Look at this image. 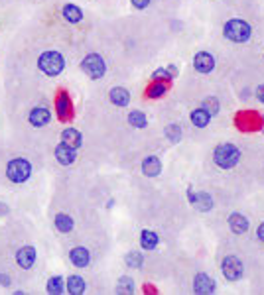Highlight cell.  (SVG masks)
Listing matches in <instances>:
<instances>
[{
  "label": "cell",
  "instance_id": "6da1fadb",
  "mask_svg": "<svg viewBox=\"0 0 264 295\" xmlns=\"http://www.w3.org/2000/svg\"><path fill=\"white\" fill-rule=\"evenodd\" d=\"M213 159H215V163L221 169H231V167H235L239 163L241 151H239V148L233 146V144H221V146L215 148Z\"/></svg>",
  "mask_w": 264,
  "mask_h": 295
},
{
  "label": "cell",
  "instance_id": "7a4b0ae2",
  "mask_svg": "<svg viewBox=\"0 0 264 295\" xmlns=\"http://www.w3.org/2000/svg\"><path fill=\"white\" fill-rule=\"evenodd\" d=\"M38 67H40L47 77H55V75H59V73L63 71L65 59H63V55H61L59 51H45V53L40 55Z\"/></svg>",
  "mask_w": 264,
  "mask_h": 295
},
{
  "label": "cell",
  "instance_id": "3957f363",
  "mask_svg": "<svg viewBox=\"0 0 264 295\" xmlns=\"http://www.w3.org/2000/svg\"><path fill=\"white\" fill-rule=\"evenodd\" d=\"M223 34L227 39H231L235 43H245V41H249L253 30L245 20H229L223 28Z\"/></svg>",
  "mask_w": 264,
  "mask_h": 295
},
{
  "label": "cell",
  "instance_id": "277c9868",
  "mask_svg": "<svg viewBox=\"0 0 264 295\" xmlns=\"http://www.w3.org/2000/svg\"><path fill=\"white\" fill-rule=\"evenodd\" d=\"M32 175V165L28 159L24 157H16L12 161H8L6 165V177L12 181V183H24L28 181Z\"/></svg>",
  "mask_w": 264,
  "mask_h": 295
},
{
  "label": "cell",
  "instance_id": "5b68a950",
  "mask_svg": "<svg viewBox=\"0 0 264 295\" xmlns=\"http://www.w3.org/2000/svg\"><path fill=\"white\" fill-rule=\"evenodd\" d=\"M81 69L91 77V79H101L107 71V63L99 53H89L83 61H81Z\"/></svg>",
  "mask_w": 264,
  "mask_h": 295
},
{
  "label": "cell",
  "instance_id": "8992f818",
  "mask_svg": "<svg viewBox=\"0 0 264 295\" xmlns=\"http://www.w3.org/2000/svg\"><path fill=\"white\" fill-rule=\"evenodd\" d=\"M221 272L229 282H237L243 278V262L235 256H227L221 264Z\"/></svg>",
  "mask_w": 264,
  "mask_h": 295
},
{
  "label": "cell",
  "instance_id": "52a82bcc",
  "mask_svg": "<svg viewBox=\"0 0 264 295\" xmlns=\"http://www.w3.org/2000/svg\"><path fill=\"white\" fill-rule=\"evenodd\" d=\"M187 199H189V203L197 209V211H211L213 209V199H211V195H207V193H201V191H197V193H193V189H189L187 191Z\"/></svg>",
  "mask_w": 264,
  "mask_h": 295
},
{
  "label": "cell",
  "instance_id": "ba28073f",
  "mask_svg": "<svg viewBox=\"0 0 264 295\" xmlns=\"http://www.w3.org/2000/svg\"><path fill=\"white\" fill-rule=\"evenodd\" d=\"M193 67L199 73H211L215 69V57L211 53H207V51H199L193 57Z\"/></svg>",
  "mask_w": 264,
  "mask_h": 295
},
{
  "label": "cell",
  "instance_id": "9c48e42d",
  "mask_svg": "<svg viewBox=\"0 0 264 295\" xmlns=\"http://www.w3.org/2000/svg\"><path fill=\"white\" fill-rule=\"evenodd\" d=\"M36 248L34 246H22L18 252H16V262H18V266L20 268H24V270H30L32 266H34V262H36Z\"/></svg>",
  "mask_w": 264,
  "mask_h": 295
},
{
  "label": "cell",
  "instance_id": "30bf717a",
  "mask_svg": "<svg viewBox=\"0 0 264 295\" xmlns=\"http://www.w3.org/2000/svg\"><path fill=\"white\" fill-rule=\"evenodd\" d=\"M28 120H30V124H32V126L42 128V126H45V124L51 120V112H49L45 107H36V109H32V112H30Z\"/></svg>",
  "mask_w": 264,
  "mask_h": 295
},
{
  "label": "cell",
  "instance_id": "8fae6325",
  "mask_svg": "<svg viewBox=\"0 0 264 295\" xmlns=\"http://www.w3.org/2000/svg\"><path fill=\"white\" fill-rule=\"evenodd\" d=\"M193 292L201 295L213 294L215 292V282L209 276H205V274H197L195 280H193Z\"/></svg>",
  "mask_w": 264,
  "mask_h": 295
},
{
  "label": "cell",
  "instance_id": "7c38bea8",
  "mask_svg": "<svg viewBox=\"0 0 264 295\" xmlns=\"http://www.w3.org/2000/svg\"><path fill=\"white\" fill-rule=\"evenodd\" d=\"M55 157H57V161L61 165H71V163H75L77 153H75V148L67 146L65 142H61L59 146L55 148Z\"/></svg>",
  "mask_w": 264,
  "mask_h": 295
},
{
  "label": "cell",
  "instance_id": "4fadbf2b",
  "mask_svg": "<svg viewBox=\"0 0 264 295\" xmlns=\"http://www.w3.org/2000/svg\"><path fill=\"white\" fill-rule=\"evenodd\" d=\"M69 260L77 266V268H87L89 262H91V254L85 246H75L71 252H69Z\"/></svg>",
  "mask_w": 264,
  "mask_h": 295
},
{
  "label": "cell",
  "instance_id": "5bb4252c",
  "mask_svg": "<svg viewBox=\"0 0 264 295\" xmlns=\"http://www.w3.org/2000/svg\"><path fill=\"white\" fill-rule=\"evenodd\" d=\"M160 171H162V161H160V157H156V155L144 157V161H142V173H144L146 177H156V175H160Z\"/></svg>",
  "mask_w": 264,
  "mask_h": 295
},
{
  "label": "cell",
  "instance_id": "9a60e30c",
  "mask_svg": "<svg viewBox=\"0 0 264 295\" xmlns=\"http://www.w3.org/2000/svg\"><path fill=\"white\" fill-rule=\"evenodd\" d=\"M229 226H231V230H233L235 234H245V232L249 230V221H247L245 215L233 213V215L229 217Z\"/></svg>",
  "mask_w": 264,
  "mask_h": 295
},
{
  "label": "cell",
  "instance_id": "2e32d148",
  "mask_svg": "<svg viewBox=\"0 0 264 295\" xmlns=\"http://www.w3.org/2000/svg\"><path fill=\"white\" fill-rule=\"evenodd\" d=\"M109 97H111V103L117 105V107H127V105L131 103V93H129L125 87H115V89H111Z\"/></svg>",
  "mask_w": 264,
  "mask_h": 295
},
{
  "label": "cell",
  "instance_id": "e0dca14e",
  "mask_svg": "<svg viewBox=\"0 0 264 295\" xmlns=\"http://www.w3.org/2000/svg\"><path fill=\"white\" fill-rule=\"evenodd\" d=\"M61 142H65L67 146L77 149V148H81V144H83V136H81V132L75 130V128H65V130L61 132Z\"/></svg>",
  "mask_w": 264,
  "mask_h": 295
},
{
  "label": "cell",
  "instance_id": "ac0fdd59",
  "mask_svg": "<svg viewBox=\"0 0 264 295\" xmlns=\"http://www.w3.org/2000/svg\"><path fill=\"white\" fill-rule=\"evenodd\" d=\"M55 107H57V114H59L61 120H67L71 116V101H69L67 93H59Z\"/></svg>",
  "mask_w": 264,
  "mask_h": 295
},
{
  "label": "cell",
  "instance_id": "d6986e66",
  "mask_svg": "<svg viewBox=\"0 0 264 295\" xmlns=\"http://www.w3.org/2000/svg\"><path fill=\"white\" fill-rule=\"evenodd\" d=\"M158 242H160V238H158V234L154 230H142V234H140V246L144 250H148V252L154 250L158 246Z\"/></svg>",
  "mask_w": 264,
  "mask_h": 295
},
{
  "label": "cell",
  "instance_id": "ffe728a7",
  "mask_svg": "<svg viewBox=\"0 0 264 295\" xmlns=\"http://www.w3.org/2000/svg\"><path fill=\"white\" fill-rule=\"evenodd\" d=\"M55 228L59 230V232H63V234H67V232H71L73 230V226H75V222H73V219L69 217V215H63V213H59V215H55Z\"/></svg>",
  "mask_w": 264,
  "mask_h": 295
},
{
  "label": "cell",
  "instance_id": "44dd1931",
  "mask_svg": "<svg viewBox=\"0 0 264 295\" xmlns=\"http://www.w3.org/2000/svg\"><path fill=\"white\" fill-rule=\"evenodd\" d=\"M61 14H63V18H65L67 22H71V24H77V22H81V18H83L81 8L75 6V4H65Z\"/></svg>",
  "mask_w": 264,
  "mask_h": 295
},
{
  "label": "cell",
  "instance_id": "7402d4cb",
  "mask_svg": "<svg viewBox=\"0 0 264 295\" xmlns=\"http://www.w3.org/2000/svg\"><path fill=\"white\" fill-rule=\"evenodd\" d=\"M189 118H191V122H193L197 128H205V126L209 124V120H211V114H209V112H207V111L201 107V109L193 111Z\"/></svg>",
  "mask_w": 264,
  "mask_h": 295
},
{
  "label": "cell",
  "instance_id": "603a6c76",
  "mask_svg": "<svg viewBox=\"0 0 264 295\" xmlns=\"http://www.w3.org/2000/svg\"><path fill=\"white\" fill-rule=\"evenodd\" d=\"M67 290H69V294L79 295L87 290V284H85V280H83L81 276H69V280H67Z\"/></svg>",
  "mask_w": 264,
  "mask_h": 295
},
{
  "label": "cell",
  "instance_id": "cb8c5ba5",
  "mask_svg": "<svg viewBox=\"0 0 264 295\" xmlns=\"http://www.w3.org/2000/svg\"><path fill=\"white\" fill-rule=\"evenodd\" d=\"M176 73H177V67L170 65V67L156 69V71L152 73V79H154V81H170V79H174V75H176Z\"/></svg>",
  "mask_w": 264,
  "mask_h": 295
},
{
  "label": "cell",
  "instance_id": "d4e9b609",
  "mask_svg": "<svg viewBox=\"0 0 264 295\" xmlns=\"http://www.w3.org/2000/svg\"><path fill=\"white\" fill-rule=\"evenodd\" d=\"M129 122H131L134 128H144V126L148 124V118H146V114H144L142 111H131Z\"/></svg>",
  "mask_w": 264,
  "mask_h": 295
},
{
  "label": "cell",
  "instance_id": "484cf974",
  "mask_svg": "<svg viewBox=\"0 0 264 295\" xmlns=\"http://www.w3.org/2000/svg\"><path fill=\"white\" fill-rule=\"evenodd\" d=\"M63 278L61 276H53V278H49V282H47V294H63Z\"/></svg>",
  "mask_w": 264,
  "mask_h": 295
},
{
  "label": "cell",
  "instance_id": "4316f807",
  "mask_svg": "<svg viewBox=\"0 0 264 295\" xmlns=\"http://www.w3.org/2000/svg\"><path fill=\"white\" fill-rule=\"evenodd\" d=\"M146 95H148L150 99H160V97H164V95H166V85H164V83H160V81H156L152 87H148Z\"/></svg>",
  "mask_w": 264,
  "mask_h": 295
},
{
  "label": "cell",
  "instance_id": "83f0119b",
  "mask_svg": "<svg viewBox=\"0 0 264 295\" xmlns=\"http://www.w3.org/2000/svg\"><path fill=\"white\" fill-rule=\"evenodd\" d=\"M166 138L170 140V142H179L181 140V128H179V124H170V126H166Z\"/></svg>",
  "mask_w": 264,
  "mask_h": 295
},
{
  "label": "cell",
  "instance_id": "f1b7e54d",
  "mask_svg": "<svg viewBox=\"0 0 264 295\" xmlns=\"http://www.w3.org/2000/svg\"><path fill=\"white\" fill-rule=\"evenodd\" d=\"M125 262H127V266H129V268H142L144 258H142V254H140V252H129V254H127V258H125Z\"/></svg>",
  "mask_w": 264,
  "mask_h": 295
},
{
  "label": "cell",
  "instance_id": "f546056e",
  "mask_svg": "<svg viewBox=\"0 0 264 295\" xmlns=\"http://www.w3.org/2000/svg\"><path fill=\"white\" fill-rule=\"evenodd\" d=\"M117 292L119 294H132L134 292V282H132V278H121L119 280V284H117Z\"/></svg>",
  "mask_w": 264,
  "mask_h": 295
},
{
  "label": "cell",
  "instance_id": "4dcf8cb0",
  "mask_svg": "<svg viewBox=\"0 0 264 295\" xmlns=\"http://www.w3.org/2000/svg\"><path fill=\"white\" fill-rule=\"evenodd\" d=\"M203 109H205L211 116H215V114L219 112V101H217L215 97H209V99L203 101Z\"/></svg>",
  "mask_w": 264,
  "mask_h": 295
},
{
  "label": "cell",
  "instance_id": "1f68e13d",
  "mask_svg": "<svg viewBox=\"0 0 264 295\" xmlns=\"http://www.w3.org/2000/svg\"><path fill=\"white\" fill-rule=\"evenodd\" d=\"M132 6H136L138 10H142V8H146L148 4H150V0H131Z\"/></svg>",
  "mask_w": 264,
  "mask_h": 295
},
{
  "label": "cell",
  "instance_id": "d6a6232c",
  "mask_svg": "<svg viewBox=\"0 0 264 295\" xmlns=\"http://www.w3.org/2000/svg\"><path fill=\"white\" fill-rule=\"evenodd\" d=\"M257 97H259L261 103H264V85H261V87L257 89Z\"/></svg>",
  "mask_w": 264,
  "mask_h": 295
},
{
  "label": "cell",
  "instance_id": "836d02e7",
  "mask_svg": "<svg viewBox=\"0 0 264 295\" xmlns=\"http://www.w3.org/2000/svg\"><path fill=\"white\" fill-rule=\"evenodd\" d=\"M0 286H10V278L4 276V274H0Z\"/></svg>",
  "mask_w": 264,
  "mask_h": 295
},
{
  "label": "cell",
  "instance_id": "e575fe53",
  "mask_svg": "<svg viewBox=\"0 0 264 295\" xmlns=\"http://www.w3.org/2000/svg\"><path fill=\"white\" fill-rule=\"evenodd\" d=\"M257 236H259V238H261V240L264 242V222L261 224V226H259V230H257Z\"/></svg>",
  "mask_w": 264,
  "mask_h": 295
},
{
  "label": "cell",
  "instance_id": "d590c367",
  "mask_svg": "<svg viewBox=\"0 0 264 295\" xmlns=\"http://www.w3.org/2000/svg\"><path fill=\"white\" fill-rule=\"evenodd\" d=\"M263 120H264V118H263Z\"/></svg>",
  "mask_w": 264,
  "mask_h": 295
}]
</instances>
